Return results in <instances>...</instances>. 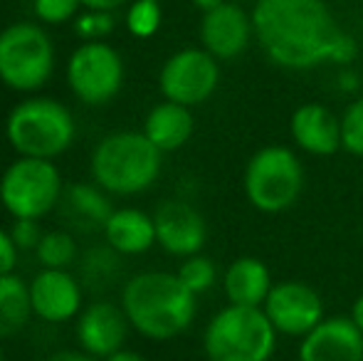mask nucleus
<instances>
[{
  "label": "nucleus",
  "instance_id": "nucleus-30",
  "mask_svg": "<svg viewBox=\"0 0 363 361\" xmlns=\"http://www.w3.org/2000/svg\"><path fill=\"white\" fill-rule=\"evenodd\" d=\"M18 245L10 238V231L0 228V277L3 274H13L15 265H18Z\"/></svg>",
  "mask_w": 363,
  "mask_h": 361
},
{
  "label": "nucleus",
  "instance_id": "nucleus-11",
  "mask_svg": "<svg viewBox=\"0 0 363 361\" xmlns=\"http://www.w3.org/2000/svg\"><path fill=\"white\" fill-rule=\"evenodd\" d=\"M262 309L277 334L284 337H306L324 319V302L319 292L296 279L272 284Z\"/></svg>",
  "mask_w": 363,
  "mask_h": 361
},
{
  "label": "nucleus",
  "instance_id": "nucleus-28",
  "mask_svg": "<svg viewBox=\"0 0 363 361\" xmlns=\"http://www.w3.org/2000/svg\"><path fill=\"white\" fill-rule=\"evenodd\" d=\"M82 0H33L35 18L45 25H65L79 15Z\"/></svg>",
  "mask_w": 363,
  "mask_h": 361
},
{
  "label": "nucleus",
  "instance_id": "nucleus-7",
  "mask_svg": "<svg viewBox=\"0 0 363 361\" xmlns=\"http://www.w3.org/2000/svg\"><path fill=\"white\" fill-rule=\"evenodd\" d=\"M242 188L247 201L262 213H282L299 201L304 191V169L287 146H264L245 166Z\"/></svg>",
  "mask_w": 363,
  "mask_h": 361
},
{
  "label": "nucleus",
  "instance_id": "nucleus-5",
  "mask_svg": "<svg viewBox=\"0 0 363 361\" xmlns=\"http://www.w3.org/2000/svg\"><path fill=\"white\" fill-rule=\"evenodd\" d=\"M277 349V329L262 307L228 304L208 322L203 352L208 361H269Z\"/></svg>",
  "mask_w": 363,
  "mask_h": 361
},
{
  "label": "nucleus",
  "instance_id": "nucleus-33",
  "mask_svg": "<svg viewBox=\"0 0 363 361\" xmlns=\"http://www.w3.org/2000/svg\"><path fill=\"white\" fill-rule=\"evenodd\" d=\"M101 361H144L139 352H131V349H119V352H114L111 357L101 359Z\"/></svg>",
  "mask_w": 363,
  "mask_h": 361
},
{
  "label": "nucleus",
  "instance_id": "nucleus-3",
  "mask_svg": "<svg viewBox=\"0 0 363 361\" xmlns=\"http://www.w3.org/2000/svg\"><path fill=\"white\" fill-rule=\"evenodd\" d=\"M163 154L144 131H114L91 151L89 171L96 186L114 196H136L156 183Z\"/></svg>",
  "mask_w": 363,
  "mask_h": 361
},
{
  "label": "nucleus",
  "instance_id": "nucleus-31",
  "mask_svg": "<svg viewBox=\"0 0 363 361\" xmlns=\"http://www.w3.org/2000/svg\"><path fill=\"white\" fill-rule=\"evenodd\" d=\"M131 3V0H82V8L86 10H104V13H114L121 5Z\"/></svg>",
  "mask_w": 363,
  "mask_h": 361
},
{
  "label": "nucleus",
  "instance_id": "nucleus-35",
  "mask_svg": "<svg viewBox=\"0 0 363 361\" xmlns=\"http://www.w3.org/2000/svg\"><path fill=\"white\" fill-rule=\"evenodd\" d=\"M223 3H228V0H193V5H196L201 13H211V10L220 8Z\"/></svg>",
  "mask_w": 363,
  "mask_h": 361
},
{
  "label": "nucleus",
  "instance_id": "nucleus-14",
  "mask_svg": "<svg viewBox=\"0 0 363 361\" xmlns=\"http://www.w3.org/2000/svg\"><path fill=\"white\" fill-rule=\"evenodd\" d=\"M156 243L176 257L198 255L206 245L208 228L198 208L186 201H166L153 213Z\"/></svg>",
  "mask_w": 363,
  "mask_h": 361
},
{
  "label": "nucleus",
  "instance_id": "nucleus-16",
  "mask_svg": "<svg viewBox=\"0 0 363 361\" xmlns=\"http://www.w3.org/2000/svg\"><path fill=\"white\" fill-rule=\"evenodd\" d=\"M299 361H363V332L351 317H324L301 337Z\"/></svg>",
  "mask_w": 363,
  "mask_h": 361
},
{
  "label": "nucleus",
  "instance_id": "nucleus-36",
  "mask_svg": "<svg viewBox=\"0 0 363 361\" xmlns=\"http://www.w3.org/2000/svg\"><path fill=\"white\" fill-rule=\"evenodd\" d=\"M233 3H247V0H233Z\"/></svg>",
  "mask_w": 363,
  "mask_h": 361
},
{
  "label": "nucleus",
  "instance_id": "nucleus-2",
  "mask_svg": "<svg viewBox=\"0 0 363 361\" xmlns=\"http://www.w3.org/2000/svg\"><path fill=\"white\" fill-rule=\"evenodd\" d=\"M121 309L141 337L168 342L193 324L198 299L178 274L148 270L126 279L121 289Z\"/></svg>",
  "mask_w": 363,
  "mask_h": 361
},
{
  "label": "nucleus",
  "instance_id": "nucleus-19",
  "mask_svg": "<svg viewBox=\"0 0 363 361\" xmlns=\"http://www.w3.org/2000/svg\"><path fill=\"white\" fill-rule=\"evenodd\" d=\"M193 129H196V121L188 106L176 101H161L146 114L141 131L161 154H168L186 146L193 136Z\"/></svg>",
  "mask_w": 363,
  "mask_h": 361
},
{
  "label": "nucleus",
  "instance_id": "nucleus-21",
  "mask_svg": "<svg viewBox=\"0 0 363 361\" xmlns=\"http://www.w3.org/2000/svg\"><path fill=\"white\" fill-rule=\"evenodd\" d=\"M62 201L69 216L84 228H104L114 213L109 193L96 183H72L65 188Z\"/></svg>",
  "mask_w": 363,
  "mask_h": 361
},
{
  "label": "nucleus",
  "instance_id": "nucleus-6",
  "mask_svg": "<svg viewBox=\"0 0 363 361\" xmlns=\"http://www.w3.org/2000/svg\"><path fill=\"white\" fill-rule=\"evenodd\" d=\"M55 45L38 23H13L0 33V82L13 91L43 89L55 72Z\"/></svg>",
  "mask_w": 363,
  "mask_h": 361
},
{
  "label": "nucleus",
  "instance_id": "nucleus-8",
  "mask_svg": "<svg viewBox=\"0 0 363 361\" xmlns=\"http://www.w3.org/2000/svg\"><path fill=\"white\" fill-rule=\"evenodd\" d=\"M62 193V174L55 161L18 156L0 176V203L13 218L40 221L57 208Z\"/></svg>",
  "mask_w": 363,
  "mask_h": 361
},
{
  "label": "nucleus",
  "instance_id": "nucleus-9",
  "mask_svg": "<svg viewBox=\"0 0 363 361\" xmlns=\"http://www.w3.org/2000/svg\"><path fill=\"white\" fill-rule=\"evenodd\" d=\"M67 84L86 106H104L124 87V60L109 43H82L67 60Z\"/></svg>",
  "mask_w": 363,
  "mask_h": 361
},
{
  "label": "nucleus",
  "instance_id": "nucleus-18",
  "mask_svg": "<svg viewBox=\"0 0 363 361\" xmlns=\"http://www.w3.org/2000/svg\"><path fill=\"white\" fill-rule=\"evenodd\" d=\"M101 231H104L106 245L119 255H141V252L151 250L156 243L153 216L139 211V208H114Z\"/></svg>",
  "mask_w": 363,
  "mask_h": 361
},
{
  "label": "nucleus",
  "instance_id": "nucleus-17",
  "mask_svg": "<svg viewBox=\"0 0 363 361\" xmlns=\"http://www.w3.org/2000/svg\"><path fill=\"white\" fill-rule=\"evenodd\" d=\"M289 134L311 156H331L341 149V119L316 101L296 106L289 119Z\"/></svg>",
  "mask_w": 363,
  "mask_h": 361
},
{
  "label": "nucleus",
  "instance_id": "nucleus-10",
  "mask_svg": "<svg viewBox=\"0 0 363 361\" xmlns=\"http://www.w3.org/2000/svg\"><path fill=\"white\" fill-rule=\"evenodd\" d=\"M220 62L203 48H186L163 62L158 87L166 101H176L188 109L208 101L218 89Z\"/></svg>",
  "mask_w": 363,
  "mask_h": 361
},
{
  "label": "nucleus",
  "instance_id": "nucleus-32",
  "mask_svg": "<svg viewBox=\"0 0 363 361\" xmlns=\"http://www.w3.org/2000/svg\"><path fill=\"white\" fill-rule=\"evenodd\" d=\"M45 361H96L84 352H57L52 357H48Z\"/></svg>",
  "mask_w": 363,
  "mask_h": 361
},
{
  "label": "nucleus",
  "instance_id": "nucleus-34",
  "mask_svg": "<svg viewBox=\"0 0 363 361\" xmlns=\"http://www.w3.org/2000/svg\"><path fill=\"white\" fill-rule=\"evenodd\" d=\"M351 319H354V324L363 332V294L354 302V307H351Z\"/></svg>",
  "mask_w": 363,
  "mask_h": 361
},
{
  "label": "nucleus",
  "instance_id": "nucleus-24",
  "mask_svg": "<svg viewBox=\"0 0 363 361\" xmlns=\"http://www.w3.org/2000/svg\"><path fill=\"white\" fill-rule=\"evenodd\" d=\"M126 30L134 38H153L161 30L163 23V10L158 0H131L126 8Z\"/></svg>",
  "mask_w": 363,
  "mask_h": 361
},
{
  "label": "nucleus",
  "instance_id": "nucleus-27",
  "mask_svg": "<svg viewBox=\"0 0 363 361\" xmlns=\"http://www.w3.org/2000/svg\"><path fill=\"white\" fill-rule=\"evenodd\" d=\"M114 28V13H104V10H86V13H79L74 18V33L82 43H99Z\"/></svg>",
  "mask_w": 363,
  "mask_h": 361
},
{
  "label": "nucleus",
  "instance_id": "nucleus-25",
  "mask_svg": "<svg viewBox=\"0 0 363 361\" xmlns=\"http://www.w3.org/2000/svg\"><path fill=\"white\" fill-rule=\"evenodd\" d=\"M178 279L191 289L193 294H201V292H208V289L216 284L218 279V270H216V262L206 255H191V257H183L181 267H178Z\"/></svg>",
  "mask_w": 363,
  "mask_h": 361
},
{
  "label": "nucleus",
  "instance_id": "nucleus-38",
  "mask_svg": "<svg viewBox=\"0 0 363 361\" xmlns=\"http://www.w3.org/2000/svg\"><path fill=\"white\" fill-rule=\"evenodd\" d=\"M158 3H161V0H158Z\"/></svg>",
  "mask_w": 363,
  "mask_h": 361
},
{
  "label": "nucleus",
  "instance_id": "nucleus-12",
  "mask_svg": "<svg viewBox=\"0 0 363 361\" xmlns=\"http://www.w3.org/2000/svg\"><path fill=\"white\" fill-rule=\"evenodd\" d=\"M255 38L252 13L240 3H223L220 8L203 13L201 20V43L203 50L211 52L218 62L235 60L250 48Z\"/></svg>",
  "mask_w": 363,
  "mask_h": 361
},
{
  "label": "nucleus",
  "instance_id": "nucleus-37",
  "mask_svg": "<svg viewBox=\"0 0 363 361\" xmlns=\"http://www.w3.org/2000/svg\"><path fill=\"white\" fill-rule=\"evenodd\" d=\"M0 361H5V359H3V349H0Z\"/></svg>",
  "mask_w": 363,
  "mask_h": 361
},
{
  "label": "nucleus",
  "instance_id": "nucleus-29",
  "mask_svg": "<svg viewBox=\"0 0 363 361\" xmlns=\"http://www.w3.org/2000/svg\"><path fill=\"white\" fill-rule=\"evenodd\" d=\"M43 235L45 231L40 228V221H33V218H15L10 226V238L15 240L18 250H38Z\"/></svg>",
  "mask_w": 363,
  "mask_h": 361
},
{
  "label": "nucleus",
  "instance_id": "nucleus-20",
  "mask_svg": "<svg viewBox=\"0 0 363 361\" xmlns=\"http://www.w3.org/2000/svg\"><path fill=\"white\" fill-rule=\"evenodd\" d=\"M223 289L230 304L262 307L269 289H272V274L257 257H238L225 270Z\"/></svg>",
  "mask_w": 363,
  "mask_h": 361
},
{
  "label": "nucleus",
  "instance_id": "nucleus-23",
  "mask_svg": "<svg viewBox=\"0 0 363 361\" xmlns=\"http://www.w3.org/2000/svg\"><path fill=\"white\" fill-rule=\"evenodd\" d=\"M35 255H38V262L45 270H67L69 265H74L79 250H77V240L72 233L48 231L40 240Z\"/></svg>",
  "mask_w": 363,
  "mask_h": 361
},
{
  "label": "nucleus",
  "instance_id": "nucleus-13",
  "mask_svg": "<svg viewBox=\"0 0 363 361\" xmlns=\"http://www.w3.org/2000/svg\"><path fill=\"white\" fill-rule=\"evenodd\" d=\"M129 327L131 324L121 304L96 299V302L86 304L77 317V339H79L82 352L101 361L124 349Z\"/></svg>",
  "mask_w": 363,
  "mask_h": 361
},
{
  "label": "nucleus",
  "instance_id": "nucleus-26",
  "mask_svg": "<svg viewBox=\"0 0 363 361\" xmlns=\"http://www.w3.org/2000/svg\"><path fill=\"white\" fill-rule=\"evenodd\" d=\"M341 149L363 159V96L351 101L341 116Z\"/></svg>",
  "mask_w": 363,
  "mask_h": 361
},
{
  "label": "nucleus",
  "instance_id": "nucleus-4",
  "mask_svg": "<svg viewBox=\"0 0 363 361\" xmlns=\"http://www.w3.org/2000/svg\"><path fill=\"white\" fill-rule=\"evenodd\" d=\"M77 136L74 116L62 101L30 96L15 104L5 119V139L28 159L55 161L72 146Z\"/></svg>",
  "mask_w": 363,
  "mask_h": 361
},
{
  "label": "nucleus",
  "instance_id": "nucleus-1",
  "mask_svg": "<svg viewBox=\"0 0 363 361\" xmlns=\"http://www.w3.org/2000/svg\"><path fill=\"white\" fill-rule=\"evenodd\" d=\"M252 25L267 60L284 70L349 65L359 55L324 0H255Z\"/></svg>",
  "mask_w": 363,
  "mask_h": 361
},
{
  "label": "nucleus",
  "instance_id": "nucleus-15",
  "mask_svg": "<svg viewBox=\"0 0 363 361\" xmlns=\"http://www.w3.org/2000/svg\"><path fill=\"white\" fill-rule=\"evenodd\" d=\"M82 284L69 270H40L30 282L33 314L48 324H65L82 312Z\"/></svg>",
  "mask_w": 363,
  "mask_h": 361
},
{
  "label": "nucleus",
  "instance_id": "nucleus-22",
  "mask_svg": "<svg viewBox=\"0 0 363 361\" xmlns=\"http://www.w3.org/2000/svg\"><path fill=\"white\" fill-rule=\"evenodd\" d=\"M30 317H33L30 284L15 272L3 274L0 277V342L23 332Z\"/></svg>",
  "mask_w": 363,
  "mask_h": 361
}]
</instances>
